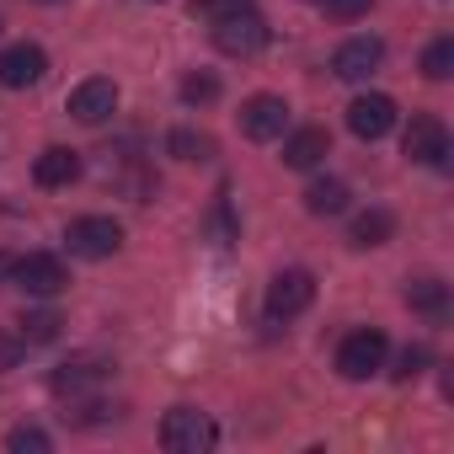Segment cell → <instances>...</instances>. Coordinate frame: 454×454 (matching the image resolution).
Returning <instances> with one entry per match:
<instances>
[{
  "mask_svg": "<svg viewBox=\"0 0 454 454\" xmlns=\"http://www.w3.org/2000/svg\"><path fill=\"white\" fill-rule=\"evenodd\" d=\"M65 247H70L75 257H86V262H102V257H113V252L123 247V224L107 219V214L70 219V224H65Z\"/></svg>",
  "mask_w": 454,
  "mask_h": 454,
  "instance_id": "obj_1",
  "label": "cell"
},
{
  "mask_svg": "<svg viewBox=\"0 0 454 454\" xmlns=\"http://www.w3.org/2000/svg\"><path fill=\"white\" fill-rule=\"evenodd\" d=\"M214 438H219V427L192 406H171L160 417V443L171 454H203V449H214Z\"/></svg>",
  "mask_w": 454,
  "mask_h": 454,
  "instance_id": "obj_2",
  "label": "cell"
},
{
  "mask_svg": "<svg viewBox=\"0 0 454 454\" xmlns=\"http://www.w3.org/2000/svg\"><path fill=\"white\" fill-rule=\"evenodd\" d=\"M385 332H374V326H364V332H353L342 348H337V374L342 380H369V374H380L385 369Z\"/></svg>",
  "mask_w": 454,
  "mask_h": 454,
  "instance_id": "obj_3",
  "label": "cell"
},
{
  "mask_svg": "<svg viewBox=\"0 0 454 454\" xmlns=\"http://www.w3.org/2000/svg\"><path fill=\"white\" fill-rule=\"evenodd\" d=\"M214 43H219V54H231V59H252V54L268 49V22L257 12L224 17V22H214Z\"/></svg>",
  "mask_w": 454,
  "mask_h": 454,
  "instance_id": "obj_4",
  "label": "cell"
},
{
  "mask_svg": "<svg viewBox=\"0 0 454 454\" xmlns=\"http://www.w3.org/2000/svg\"><path fill=\"white\" fill-rule=\"evenodd\" d=\"M401 150H406V160H417V166H449V129H443L438 118L417 113V118L406 123Z\"/></svg>",
  "mask_w": 454,
  "mask_h": 454,
  "instance_id": "obj_5",
  "label": "cell"
},
{
  "mask_svg": "<svg viewBox=\"0 0 454 454\" xmlns=\"http://www.w3.org/2000/svg\"><path fill=\"white\" fill-rule=\"evenodd\" d=\"M310 300H316V278L305 268H289L268 284V316L273 321H294L300 310H310Z\"/></svg>",
  "mask_w": 454,
  "mask_h": 454,
  "instance_id": "obj_6",
  "label": "cell"
},
{
  "mask_svg": "<svg viewBox=\"0 0 454 454\" xmlns=\"http://www.w3.org/2000/svg\"><path fill=\"white\" fill-rule=\"evenodd\" d=\"M12 284H22V289H27V294H38V300H54V294L70 284V273H65V262H59V257L33 252V257H17Z\"/></svg>",
  "mask_w": 454,
  "mask_h": 454,
  "instance_id": "obj_7",
  "label": "cell"
},
{
  "mask_svg": "<svg viewBox=\"0 0 454 454\" xmlns=\"http://www.w3.org/2000/svg\"><path fill=\"white\" fill-rule=\"evenodd\" d=\"M284 129H289V102L284 97H252L247 107H241V134L247 139H257V145H268V139H284Z\"/></svg>",
  "mask_w": 454,
  "mask_h": 454,
  "instance_id": "obj_8",
  "label": "cell"
},
{
  "mask_svg": "<svg viewBox=\"0 0 454 454\" xmlns=\"http://www.w3.org/2000/svg\"><path fill=\"white\" fill-rule=\"evenodd\" d=\"M380 65H385V43H380V38H369V33L348 38V43L332 54V70H337V81H369Z\"/></svg>",
  "mask_w": 454,
  "mask_h": 454,
  "instance_id": "obj_9",
  "label": "cell"
},
{
  "mask_svg": "<svg viewBox=\"0 0 454 454\" xmlns=\"http://www.w3.org/2000/svg\"><path fill=\"white\" fill-rule=\"evenodd\" d=\"M49 70V54L38 43H12L6 54H0V86L6 91H22V86H38Z\"/></svg>",
  "mask_w": 454,
  "mask_h": 454,
  "instance_id": "obj_10",
  "label": "cell"
},
{
  "mask_svg": "<svg viewBox=\"0 0 454 454\" xmlns=\"http://www.w3.org/2000/svg\"><path fill=\"white\" fill-rule=\"evenodd\" d=\"M113 107H118V86L107 75H91L70 91V118H81V123H107Z\"/></svg>",
  "mask_w": 454,
  "mask_h": 454,
  "instance_id": "obj_11",
  "label": "cell"
},
{
  "mask_svg": "<svg viewBox=\"0 0 454 454\" xmlns=\"http://www.w3.org/2000/svg\"><path fill=\"white\" fill-rule=\"evenodd\" d=\"M348 129L358 134V139H385L390 129H395V102L390 97H380V91H369V97H358L353 107H348Z\"/></svg>",
  "mask_w": 454,
  "mask_h": 454,
  "instance_id": "obj_12",
  "label": "cell"
},
{
  "mask_svg": "<svg viewBox=\"0 0 454 454\" xmlns=\"http://www.w3.org/2000/svg\"><path fill=\"white\" fill-rule=\"evenodd\" d=\"M332 155V134L326 129H294L289 139H284V166H294V171H310V166H321Z\"/></svg>",
  "mask_w": 454,
  "mask_h": 454,
  "instance_id": "obj_13",
  "label": "cell"
},
{
  "mask_svg": "<svg viewBox=\"0 0 454 454\" xmlns=\"http://www.w3.org/2000/svg\"><path fill=\"white\" fill-rule=\"evenodd\" d=\"M81 176V155L70 145H49L38 160H33V182L38 187H70Z\"/></svg>",
  "mask_w": 454,
  "mask_h": 454,
  "instance_id": "obj_14",
  "label": "cell"
},
{
  "mask_svg": "<svg viewBox=\"0 0 454 454\" xmlns=\"http://www.w3.org/2000/svg\"><path fill=\"white\" fill-rule=\"evenodd\" d=\"M107 380V364L102 358H70V364H59L54 369V395H86V390H97Z\"/></svg>",
  "mask_w": 454,
  "mask_h": 454,
  "instance_id": "obj_15",
  "label": "cell"
},
{
  "mask_svg": "<svg viewBox=\"0 0 454 454\" xmlns=\"http://www.w3.org/2000/svg\"><path fill=\"white\" fill-rule=\"evenodd\" d=\"M348 182H337V176H321V182H310L305 187V208L310 214H321V219H332V214H342L348 208Z\"/></svg>",
  "mask_w": 454,
  "mask_h": 454,
  "instance_id": "obj_16",
  "label": "cell"
},
{
  "mask_svg": "<svg viewBox=\"0 0 454 454\" xmlns=\"http://www.w3.org/2000/svg\"><path fill=\"white\" fill-rule=\"evenodd\" d=\"M390 236H395V219H390L385 208L358 214V219H353V231H348V241H353V247H364V252H369V247H385Z\"/></svg>",
  "mask_w": 454,
  "mask_h": 454,
  "instance_id": "obj_17",
  "label": "cell"
},
{
  "mask_svg": "<svg viewBox=\"0 0 454 454\" xmlns=\"http://www.w3.org/2000/svg\"><path fill=\"white\" fill-rule=\"evenodd\" d=\"M406 305H411L417 316H433V321H438V316L449 310V289H443L438 278H411V284H406Z\"/></svg>",
  "mask_w": 454,
  "mask_h": 454,
  "instance_id": "obj_18",
  "label": "cell"
},
{
  "mask_svg": "<svg viewBox=\"0 0 454 454\" xmlns=\"http://www.w3.org/2000/svg\"><path fill=\"white\" fill-rule=\"evenodd\" d=\"M166 150H171L176 160H208V155H214V139H208V134H192V129H171Z\"/></svg>",
  "mask_w": 454,
  "mask_h": 454,
  "instance_id": "obj_19",
  "label": "cell"
},
{
  "mask_svg": "<svg viewBox=\"0 0 454 454\" xmlns=\"http://www.w3.org/2000/svg\"><path fill=\"white\" fill-rule=\"evenodd\" d=\"M449 70H454V38H433L427 54H422V75L427 81H449Z\"/></svg>",
  "mask_w": 454,
  "mask_h": 454,
  "instance_id": "obj_20",
  "label": "cell"
},
{
  "mask_svg": "<svg viewBox=\"0 0 454 454\" xmlns=\"http://www.w3.org/2000/svg\"><path fill=\"white\" fill-rule=\"evenodd\" d=\"M59 337V316L54 310H33V316H22V342L33 348V342H54Z\"/></svg>",
  "mask_w": 454,
  "mask_h": 454,
  "instance_id": "obj_21",
  "label": "cell"
},
{
  "mask_svg": "<svg viewBox=\"0 0 454 454\" xmlns=\"http://www.w3.org/2000/svg\"><path fill=\"white\" fill-rule=\"evenodd\" d=\"M187 12H192V17H203V22H224V17L252 12V0H192Z\"/></svg>",
  "mask_w": 454,
  "mask_h": 454,
  "instance_id": "obj_22",
  "label": "cell"
},
{
  "mask_svg": "<svg viewBox=\"0 0 454 454\" xmlns=\"http://www.w3.org/2000/svg\"><path fill=\"white\" fill-rule=\"evenodd\" d=\"M6 449H12V454H49L54 443H49V433H43V427H12Z\"/></svg>",
  "mask_w": 454,
  "mask_h": 454,
  "instance_id": "obj_23",
  "label": "cell"
},
{
  "mask_svg": "<svg viewBox=\"0 0 454 454\" xmlns=\"http://www.w3.org/2000/svg\"><path fill=\"white\" fill-rule=\"evenodd\" d=\"M214 97H219V81H214V75H203V70H198V75H187V81H182V102H192V107H198V102H214Z\"/></svg>",
  "mask_w": 454,
  "mask_h": 454,
  "instance_id": "obj_24",
  "label": "cell"
},
{
  "mask_svg": "<svg viewBox=\"0 0 454 454\" xmlns=\"http://www.w3.org/2000/svg\"><path fill=\"white\" fill-rule=\"evenodd\" d=\"M427 358H433V353H427V348H422V342H417V348H406V353H401V358H395V369H390V374H395V380H401V385H406V380H417V374H422V369H427Z\"/></svg>",
  "mask_w": 454,
  "mask_h": 454,
  "instance_id": "obj_25",
  "label": "cell"
},
{
  "mask_svg": "<svg viewBox=\"0 0 454 454\" xmlns=\"http://www.w3.org/2000/svg\"><path fill=\"white\" fill-rule=\"evenodd\" d=\"M374 6V0H321V12L332 17V22H353V17H364Z\"/></svg>",
  "mask_w": 454,
  "mask_h": 454,
  "instance_id": "obj_26",
  "label": "cell"
},
{
  "mask_svg": "<svg viewBox=\"0 0 454 454\" xmlns=\"http://www.w3.org/2000/svg\"><path fill=\"white\" fill-rule=\"evenodd\" d=\"M22 353H27V342H22V337H6V332H0V369H12Z\"/></svg>",
  "mask_w": 454,
  "mask_h": 454,
  "instance_id": "obj_27",
  "label": "cell"
},
{
  "mask_svg": "<svg viewBox=\"0 0 454 454\" xmlns=\"http://www.w3.org/2000/svg\"><path fill=\"white\" fill-rule=\"evenodd\" d=\"M12 268H17V257H12V252H0V284H12Z\"/></svg>",
  "mask_w": 454,
  "mask_h": 454,
  "instance_id": "obj_28",
  "label": "cell"
},
{
  "mask_svg": "<svg viewBox=\"0 0 454 454\" xmlns=\"http://www.w3.org/2000/svg\"><path fill=\"white\" fill-rule=\"evenodd\" d=\"M43 6H54V0H43Z\"/></svg>",
  "mask_w": 454,
  "mask_h": 454,
  "instance_id": "obj_29",
  "label": "cell"
}]
</instances>
